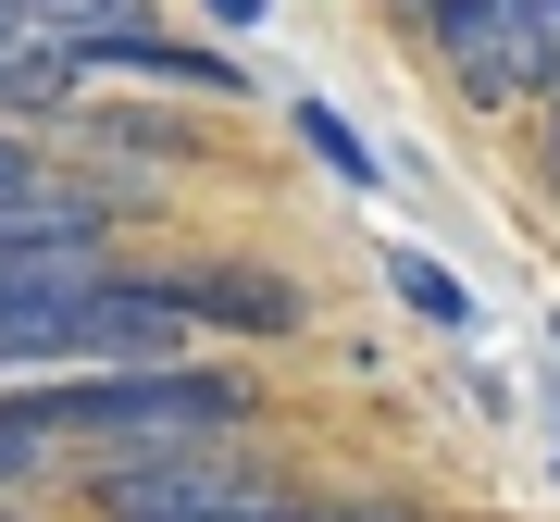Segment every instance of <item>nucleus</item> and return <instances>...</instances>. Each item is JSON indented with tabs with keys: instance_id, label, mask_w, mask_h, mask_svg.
<instances>
[{
	"instance_id": "1",
	"label": "nucleus",
	"mask_w": 560,
	"mask_h": 522,
	"mask_svg": "<svg viewBox=\"0 0 560 522\" xmlns=\"http://www.w3.org/2000/svg\"><path fill=\"white\" fill-rule=\"evenodd\" d=\"M0 411L88 461H150V448H237L261 423V373L237 361H162V373H62V385H0Z\"/></svg>"
},
{
	"instance_id": "2",
	"label": "nucleus",
	"mask_w": 560,
	"mask_h": 522,
	"mask_svg": "<svg viewBox=\"0 0 560 522\" xmlns=\"http://www.w3.org/2000/svg\"><path fill=\"white\" fill-rule=\"evenodd\" d=\"M75 498H88V522H212V510L300 498V485L237 461V448H150V461H88Z\"/></svg>"
},
{
	"instance_id": "3",
	"label": "nucleus",
	"mask_w": 560,
	"mask_h": 522,
	"mask_svg": "<svg viewBox=\"0 0 560 522\" xmlns=\"http://www.w3.org/2000/svg\"><path fill=\"white\" fill-rule=\"evenodd\" d=\"M62 50L88 62V87L101 75H150V87H187V100H249V62L224 38H175L150 0H88V13L62 25Z\"/></svg>"
},
{
	"instance_id": "4",
	"label": "nucleus",
	"mask_w": 560,
	"mask_h": 522,
	"mask_svg": "<svg viewBox=\"0 0 560 522\" xmlns=\"http://www.w3.org/2000/svg\"><path fill=\"white\" fill-rule=\"evenodd\" d=\"M162 286H175V311L200 336H300L312 323V299L287 274H261V261H162Z\"/></svg>"
},
{
	"instance_id": "5",
	"label": "nucleus",
	"mask_w": 560,
	"mask_h": 522,
	"mask_svg": "<svg viewBox=\"0 0 560 522\" xmlns=\"http://www.w3.org/2000/svg\"><path fill=\"white\" fill-rule=\"evenodd\" d=\"M386 299L411 323H436V336H474V286H460L436 249H386Z\"/></svg>"
},
{
	"instance_id": "6",
	"label": "nucleus",
	"mask_w": 560,
	"mask_h": 522,
	"mask_svg": "<svg viewBox=\"0 0 560 522\" xmlns=\"http://www.w3.org/2000/svg\"><path fill=\"white\" fill-rule=\"evenodd\" d=\"M287 124H300V150H312L337 187H386V162L349 138V112H337V100H287Z\"/></svg>"
},
{
	"instance_id": "7",
	"label": "nucleus",
	"mask_w": 560,
	"mask_h": 522,
	"mask_svg": "<svg viewBox=\"0 0 560 522\" xmlns=\"http://www.w3.org/2000/svg\"><path fill=\"white\" fill-rule=\"evenodd\" d=\"M50 187H62V162H50V138H25V124H0V212L50 200Z\"/></svg>"
},
{
	"instance_id": "8",
	"label": "nucleus",
	"mask_w": 560,
	"mask_h": 522,
	"mask_svg": "<svg viewBox=\"0 0 560 522\" xmlns=\"http://www.w3.org/2000/svg\"><path fill=\"white\" fill-rule=\"evenodd\" d=\"M50 473H62V448H50V436H25V423L0 411V498H25V485H50Z\"/></svg>"
},
{
	"instance_id": "9",
	"label": "nucleus",
	"mask_w": 560,
	"mask_h": 522,
	"mask_svg": "<svg viewBox=\"0 0 560 522\" xmlns=\"http://www.w3.org/2000/svg\"><path fill=\"white\" fill-rule=\"evenodd\" d=\"M523 150H536V200L560 212V87L536 100V124H523Z\"/></svg>"
},
{
	"instance_id": "10",
	"label": "nucleus",
	"mask_w": 560,
	"mask_h": 522,
	"mask_svg": "<svg viewBox=\"0 0 560 522\" xmlns=\"http://www.w3.org/2000/svg\"><path fill=\"white\" fill-rule=\"evenodd\" d=\"M324 522H436L423 498H324Z\"/></svg>"
},
{
	"instance_id": "11",
	"label": "nucleus",
	"mask_w": 560,
	"mask_h": 522,
	"mask_svg": "<svg viewBox=\"0 0 560 522\" xmlns=\"http://www.w3.org/2000/svg\"><path fill=\"white\" fill-rule=\"evenodd\" d=\"M200 13H212V38H249V25L275 13V0H200Z\"/></svg>"
},
{
	"instance_id": "12",
	"label": "nucleus",
	"mask_w": 560,
	"mask_h": 522,
	"mask_svg": "<svg viewBox=\"0 0 560 522\" xmlns=\"http://www.w3.org/2000/svg\"><path fill=\"white\" fill-rule=\"evenodd\" d=\"M399 13H411V25H423V13H436V0H399Z\"/></svg>"
},
{
	"instance_id": "13",
	"label": "nucleus",
	"mask_w": 560,
	"mask_h": 522,
	"mask_svg": "<svg viewBox=\"0 0 560 522\" xmlns=\"http://www.w3.org/2000/svg\"><path fill=\"white\" fill-rule=\"evenodd\" d=\"M548 336H560V311H548Z\"/></svg>"
},
{
	"instance_id": "14",
	"label": "nucleus",
	"mask_w": 560,
	"mask_h": 522,
	"mask_svg": "<svg viewBox=\"0 0 560 522\" xmlns=\"http://www.w3.org/2000/svg\"><path fill=\"white\" fill-rule=\"evenodd\" d=\"M548 25H560V0H548Z\"/></svg>"
}]
</instances>
